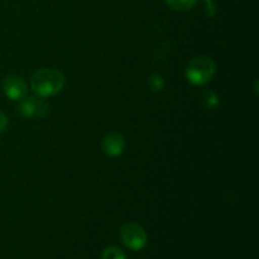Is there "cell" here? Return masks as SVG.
<instances>
[{
	"mask_svg": "<svg viewBox=\"0 0 259 259\" xmlns=\"http://www.w3.org/2000/svg\"><path fill=\"white\" fill-rule=\"evenodd\" d=\"M65 76L56 68H40L33 73L30 88L38 98H51L65 88Z\"/></svg>",
	"mask_w": 259,
	"mask_h": 259,
	"instance_id": "obj_1",
	"label": "cell"
},
{
	"mask_svg": "<svg viewBox=\"0 0 259 259\" xmlns=\"http://www.w3.org/2000/svg\"><path fill=\"white\" fill-rule=\"evenodd\" d=\"M217 73V65H215L214 60L207 56H199L195 57L187 63L186 70H185V75L186 78L196 86L206 85L207 82L211 81Z\"/></svg>",
	"mask_w": 259,
	"mask_h": 259,
	"instance_id": "obj_2",
	"label": "cell"
},
{
	"mask_svg": "<svg viewBox=\"0 0 259 259\" xmlns=\"http://www.w3.org/2000/svg\"><path fill=\"white\" fill-rule=\"evenodd\" d=\"M119 238L121 243L132 250H142L148 242L146 230L137 223L124 224L119 232Z\"/></svg>",
	"mask_w": 259,
	"mask_h": 259,
	"instance_id": "obj_3",
	"label": "cell"
},
{
	"mask_svg": "<svg viewBox=\"0 0 259 259\" xmlns=\"http://www.w3.org/2000/svg\"><path fill=\"white\" fill-rule=\"evenodd\" d=\"M18 111L24 118H45L48 114V105L39 98H34V96H29L19 101L18 105Z\"/></svg>",
	"mask_w": 259,
	"mask_h": 259,
	"instance_id": "obj_4",
	"label": "cell"
},
{
	"mask_svg": "<svg viewBox=\"0 0 259 259\" xmlns=\"http://www.w3.org/2000/svg\"><path fill=\"white\" fill-rule=\"evenodd\" d=\"M4 94L13 101H20L27 96V83L20 76L8 75L3 80Z\"/></svg>",
	"mask_w": 259,
	"mask_h": 259,
	"instance_id": "obj_5",
	"label": "cell"
},
{
	"mask_svg": "<svg viewBox=\"0 0 259 259\" xmlns=\"http://www.w3.org/2000/svg\"><path fill=\"white\" fill-rule=\"evenodd\" d=\"M103 152L109 157H118L125 149V139L118 132H113L104 137L101 143Z\"/></svg>",
	"mask_w": 259,
	"mask_h": 259,
	"instance_id": "obj_6",
	"label": "cell"
},
{
	"mask_svg": "<svg viewBox=\"0 0 259 259\" xmlns=\"http://www.w3.org/2000/svg\"><path fill=\"white\" fill-rule=\"evenodd\" d=\"M197 0H166V4L176 12H186L196 5Z\"/></svg>",
	"mask_w": 259,
	"mask_h": 259,
	"instance_id": "obj_7",
	"label": "cell"
},
{
	"mask_svg": "<svg viewBox=\"0 0 259 259\" xmlns=\"http://www.w3.org/2000/svg\"><path fill=\"white\" fill-rule=\"evenodd\" d=\"M101 259H126V257L120 248L111 245V247L104 249L103 254H101Z\"/></svg>",
	"mask_w": 259,
	"mask_h": 259,
	"instance_id": "obj_8",
	"label": "cell"
},
{
	"mask_svg": "<svg viewBox=\"0 0 259 259\" xmlns=\"http://www.w3.org/2000/svg\"><path fill=\"white\" fill-rule=\"evenodd\" d=\"M149 88L153 91H161L164 88V80L159 73H153L148 80Z\"/></svg>",
	"mask_w": 259,
	"mask_h": 259,
	"instance_id": "obj_9",
	"label": "cell"
},
{
	"mask_svg": "<svg viewBox=\"0 0 259 259\" xmlns=\"http://www.w3.org/2000/svg\"><path fill=\"white\" fill-rule=\"evenodd\" d=\"M202 101L206 108H215L219 104V96L212 91H205L202 95Z\"/></svg>",
	"mask_w": 259,
	"mask_h": 259,
	"instance_id": "obj_10",
	"label": "cell"
},
{
	"mask_svg": "<svg viewBox=\"0 0 259 259\" xmlns=\"http://www.w3.org/2000/svg\"><path fill=\"white\" fill-rule=\"evenodd\" d=\"M9 126V120H8V116L4 113L0 111V133L5 132Z\"/></svg>",
	"mask_w": 259,
	"mask_h": 259,
	"instance_id": "obj_11",
	"label": "cell"
},
{
	"mask_svg": "<svg viewBox=\"0 0 259 259\" xmlns=\"http://www.w3.org/2000/svg\"><path fill=\"white\" fill-rule=\"evenodd\" d=\"M205 2V9H206L207 15L209 17H212L215 14V7L212 4V0H204Z\"/></svg>",
	"mask_w": 259,
	"mask_h": 259,
	"instance_id": "obj_12",
	"label": "cell"
}]
</instances>
